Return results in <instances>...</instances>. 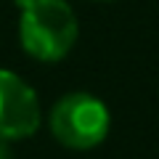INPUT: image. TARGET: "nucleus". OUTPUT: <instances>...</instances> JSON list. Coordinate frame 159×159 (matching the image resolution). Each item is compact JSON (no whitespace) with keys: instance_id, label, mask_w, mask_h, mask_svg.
Wrapping results in <instances>:
<instances>
[{"instance_id":"obj_1","label":"nucleus","mask_w":159,"mask_h":159,"mask_svg":"<svg viewBox=\"0 0 159 159\" xmlns=\"http://www.w3.org/2000/svg\"><path fill=\"white\" fill-rule=\"evenodd\" d=\"M19 40L24 53L37 61H61L77 43V16L64 0H16Z\"/></svg>"},{"instance_id":"obj_2","label":"nucleus","mask_w":159,"mask_h":159,"mask_svg":"<svg viewBox=\"0 0 159 159\" xmlns=\"http://www.w3.org/2000/svg\"><path fill=\"white\" fill-rule=\"evenodd\" d=\"M111 114L101 98L90 93H69L51 109V133L61 146L85 151L106 141Z\"/></svg>"},{"instance_id":"obj_3","label":"nucleus","mask_w":159,"mask_h":159,"mask_svg":"<svg viewBox=\"0 0 159 159\" xmlns=\"http://www.w3.org/2000/svg\"><path fill=\"white\" fill-rule=\"evenodd\" d=\"M43 109L37 93L19 74L0 69V141H21L40 130Z\"/></svg>"},{"instance_id":"obj_4","label":"nucleus","mask_w":159,"mask_h":159,"mask_svg":"<svg viewBox=\"0 0 159 159\" xmlns=\"http://www.w3.org/2000/svg\"><path fill=\"white\" fill-rule=\"evenodd\" d=\"M0 159H13V157H11V151L6 148V141H0Z\"/></svg>"}]
</instances>
